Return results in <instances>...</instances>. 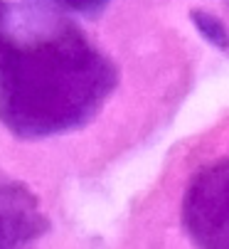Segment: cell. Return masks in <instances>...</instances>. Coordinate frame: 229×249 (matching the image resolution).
<instances>
[{"mask_svg":"<svg viewBox=\"0 0 229 249\" xmlns=\"http://www.w3.org/2000/svg\"><path fill=\"white\" fill-rule=\"evenodd\" d=\"M8 20H10V8L5 0H0V30L8 27Z\"/></svg>","mask_w":229,"mask_h":249,"instance_id":"obj_6","label":"cell"},{"mask_svg":"<svg viewBox=\"0 0 229 249\" xmlns=\"http://www.w3.org/2000/svg\"><path fill=\"white\" fill-rule=\"evenodd\" d=\"M50 3H54L64 10H71V13H96L108 0H50Z\"/></svg>","mask_w":229,"mask_h":249,"instance_id":"obj_5","label":"cell"},{"mask_svg":"<svg viewBox=\"0 0 229 249\" xmlns=\"http://www.w3.org/2000/svg\"><path fill=\"white\" fill-rule=\"evenodd\" d=\"M195 25L200 27V32L214 45H229V32L224 27V22L219 18H214L212 13H195Z\"/></svg>","mask_w":229,"mask_h":249,"instance_id":"obj_4","label":"cell"},{"mask_svg":"<svg viewBox=\"0 0 229 249\" xmlns=\"http://www.w3.org/2000/svg\"><path fill=\"white\" fill-rule=\"evenodd\" d=\"M47 227L35 193L18 178L0 173V249H27Z\"/></svg>","mask_w":229,"mask_h":249,"instance_id":"obj_2","label":"cell"},{"mask_svg":"<svg viewBox=\"0 0 229 249\" xmlns=\"http://www.w3.org/2000/svg\"><path fill=\"white\" fill-rule=\"evenodd\" d=\"M190 222L212 242L229 239V165L207 170L190 193Z\"/></svg>","mask_w":229,"mask_h":249,"instance_id":"obj_3","label":"cell"},{"mask_svg":"<svg viewBox=\"0 0 229 249\" xmlns=\"http://www.w3.org/2000/svg\"><path fill=\"white\" fill-rule=\"evenodd\" d=\"M119 82L113 62L71 25L0 30V124L20 138H50L99 114Z\"/></svg>","mask_w":229,"mask_h":249,"instance_id":"obj_1","label":"cell"}]
</instances>
